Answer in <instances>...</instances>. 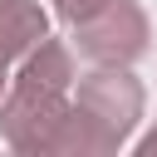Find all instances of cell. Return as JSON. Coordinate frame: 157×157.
Here are the masks:
<instances>
[{"label": "cell", "instance_id": "5", "mask_svg": "<svg viewBox=\"0 0 157 157\" xmlns=\"http://www.w3.org/2000/svg\"><path fill=\"white\" fill-rule=\"evenodd\" d=\"M15 78L20 83H39V88H59V93H69L74 88V49L64 44V39H39L34 49H25L20 54V69H15Z\"/></svg>", "mask_w": 157, "mask_h": 157}, {"label": "cell", "instance_id": "2", "mask_svg": "<svg viewBox=\"0 0 157 157\" xmlns=\"http://www.w3.org/2000/svg\"><path fill=\"white\" fill-rule=\"evenodd\" d=\"M74 49L88 64H137L152 49V20L137 0H103L74 25Z\"/></svg>", "mask_w": 157, "mask_h": 157}, {"label": "cell", "instance_id": "4", "mask_svg": "<svg viewBox=\"0 0 157 157\" xmlns=\"http://www.w3.org/2000/svg\"><path fill=\"white\" fill-rule=\"evenodd\" d=\"M49 34V15L39 0H0V64H15Z\"/></svg>", "mask_w": 157, "mask_h": 157}, {"label": "cell", "instance_id": "3", "mask_svg": "<svg viewBox=\"0 0 157 157\" xmlns=\"http://www.w3.org/2000/svg\"><path fill=\"white\" fill-rule=\"evenodd\" d=\"M64 108H69V93L10 78V88H5V98H0V137H5L15 152H25V157H44L49 132H54V123L64 118Z\"/></svg>", "mask_w": 157, "mask_h": 157}, {"label": "cell", "instance_id": "6", "mask_svg": "<svg viewBox=\"0 0 157 157\" xmlns=\"http://www.w3.org/2000/svg\"><path fill=\"white\" fill-rule=\"evenodd\" d=\"M98 5H103V0H54V15H59L64 25H78V20H88Z\"/></svg>", "mask_w": 157, "mask_h": 157}, {"label": "cell", "instance_id": "8", "mask_svg": "<svg viewBox=\"0 0 157 157\" xmlns=\"http://www.w3.org/2000/svg\"><path fill=\"white\" fill-rule=\"evenodd\" d=\"M5 88H10V64H0V98H5Z\"/></svg>", "mask_w": 157, "mask_h": 157}, {"label": "cell", "instance_id": "1", "mask_svg": "<svg viewBox=\"0 0 157 157\" xmlns=\"http://www.w3.org/2000/svg\"><path fill=\"white\" fill-rule=\"evenodd\" d=\"M69 98L93 123V132L103 137L108 157L132 137V128H137V118L147 108V93H142V78L132 74V64H93L83 78H74Z\"/></svg>", "mask_w": 157, "mask_h": 157}, {"label": "cell", "instance_id": "7", "mask_svg": "<svg viewBox=\"0 0 157 157\" xmlns=\"http://www.w3.org/2000/svg\"><path fill=\"white\" fill-rule=\"evenodd\" d=\"M137 152H142V157H157V128H152V132L137 142Z\"/></svg>", "mask_w": 157, "mask_h": 157}]
</instances>
